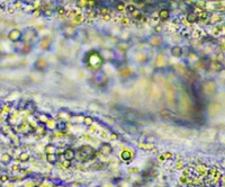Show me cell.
<instances>
[{
  "label": "cell",
  "instance_id": "obj_1",
  "mask_svg": "<svg viewBox=\"0 0 225 187\" xmlns=\"http://www.w3.org/2000/svg\"><path fill=\"white\" fill-rule=\"evenodd\" d=\"M86 62H87V66L89 67V68L93 69V70H97V69L102 68L104 60H102L100 53H98V52H90L86 56Z\"/></svg>",
  "mask_w": 225,
  "mask_h": 187
},
{
  "label": "cell",
  "instance_id": "obj_2",
  "mask_svg": "<svg viewBox=\"0 0 225 187\" xmlns=\"http://www.w3.org/2000/svg\"><path fill=\"white\" fill-rule=\"evenodd\" d=\"M95 150L89 146H83V147L79 148L76 152V157L80 161H88L95 158Z\"/></svg>",
  "mask_w": 225,
  "mask_h": 187
},
{
  "label": "cell",
  "instance_id": "obj_3",
  "mask_svg": "<svg viewBox=\"0 0 225 187\" xmlns=\"http://www.w3.org/2000/svg\"><path fill=\"white\" fill-rule=\"evenodd\" d=\"M100 55H102V60H106V61H110L113 58H114V53H113V51L111 50H108V49H106V50H104L100 53Z\"/></svg>",
  "mask_w": 225,
  "mask_h": 187
},
{
  "label": "cell",
  "instance_id": "obj_4",
  "mask_svg": "<svg viewBox=\"0 0 225 187\" xmlns=\"http://www.w3.org/2000/svg\"><path fill=\"white\" fill-rule=\"evenodd\" d=\"M9 38L11 41H18L22 38V33L18 29H14L9 33Z\"/></svg>",
  "mask_w": 225,
  "mask_h": 187
},
{
  "label": "cell",
  "instance_id": "obj_5",
  "mask_svg": "<svg viewBox=\"0 0 225 187\" xmlns=\"http://www.w3.org/2000/svg\"><path fill=\"white\" fill-rule=\"evenodd\" d=\"M64 157H65V159L68 160V161H71L72 159H74V158H76V152H74L72 149H67L64 151Z\"/></svg>",
  "mask_w": 225,
  "mask_h": 187
},
{
  "label": "cell",
  "instance_id": "obj_6",
  "mask_svg": "<svg viewBox=\"0 0 225 187\" xmlns=\"http://www.w3.org/2000/svg\"><path fill=\"white\" fill-rule=\"evenodd\" d=\"M36 68L38 69V70H44V69H46L47 68V63L44 61L43 59H38L36 61Z\"/></svg>",
  "mask_w": 225,
  "mask_h": 187
},
{
  "label": "cell",
  "instance_id": "obj_7",
  "mask_svg": "<svg viewBox=\"0 0 225 187\" xmlns=\"http://www.w3.org/2000/svg\"><path fill=\"white\" fill-rule=\"evenodd\" d=\"M171 54H172L173 56H177V58H179V56H181V54H182L181 47H179V46H173L172 49H171Z\"/></svg>",
  "mask_w": 225,
  "mask_h": 187
},
{
  "label": "cell",
  "instance_id": "obj_8",
  "mask_svg": "<svg viewBox=\"0 0 225 187\" xmlns=\"http://www.w3.org/2000/svg\"><path fill=\"white\" fill-rule=\"evenodd\" d=\"M100 150H102V153H105V154H109V153L111 152V147L109 146V144H104Z\"/></svg>",
  "mask_w": 225,
  "mask_h": 187
},
{
  "label": "cell",
  "instance_id": "obj_9",
  "mask_svg": "<svg viewBox=\"0 0 225 187\" xmlns=\"http://www.w3.org/2000/svg\"><path fill=\"white\" fill-rule=\"evenodd\" d=\"M159 15H160V17L162 19H166L167 17H168V15H169V14H168V11H167L166 9H163V10H161L160 13H159Z\"/></svg>",
  "mask_w": 225,
  "mask_h": 187
},
{
  "label": "cell",
  "instance_id": "obj_10",
  "mask_svg": "<svg viewBox=\"0 0 225 187\" xmlns=\"http://www.w3.org/2000/svg\"><path fill=\"white\" fill-rule=\"evenodd\" d=\"M84 123H87V124H91V123H93V119L87 117V119H84Z\"/></svg>",
  "mask_w": 225,
  "mask_h": 187
},
{
  "label": "cell",
  "instance_id": "obj_11",
  "mask_svg": "<svg viewBox=\"0 0 225 187\" xmlns=\"http://www.w3.org/2000/svg\"><path fill=\"white\" fill-rule=\"evenodd\" d=\"M117 8H118V10H123L124 9V5L122 3V5H119V6H118Z\"/></svg>",
  "mask_w": 225,
  "mask_h": 187
}]
</instances>
